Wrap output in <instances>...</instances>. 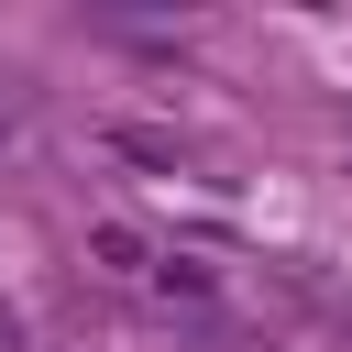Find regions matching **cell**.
Returning a JSON list of instances; mask_svg holds the SVG:
<instances>
[{
	"label": "cell",
	"mask_w": 352,
	"mask_h": 352,
	"mask_svg": "<svg viewBox=\"0 0 352 352\" xmlns=\"http://www.w3.org/2000/svg\"><path fill=\"white\" fill-rule=\"evenodd\" d=\"M341 55H352V44H341Z\"/></svg>",
	"instance_id": "cell-6"
},
{
	"label": "cell",
	"mask_w": 352,
	"mask_h": 352,
	"mask_svg": "<svg viewBox=\"0 0 352 352\" xmlns=\"http://www.w3.org/2000/svg\"><path fill=\"white\" fill-rule=\"evenodd\" d=\"M154 286H165V297H187V308H209V297H220L209 253H154Z\"/></svg>",
	"instance_id": "cell-2"
},
{
	"label": "cell",
	"mask_w": 352,
	"mask_h": 352,
	"mask_svg": "<svg viewBox=\"0 0 352 352\" xmlns=\"http://www.w3.org/2000/svg\"><path fill=\"white\" fill-rule=\"evenodd\" d=\"M0 341H22V319H11V308H0Z\"/></svg>",
	"instance_id": "cell-4"
},
{
	"label": "cell",
	"mask_w": 352,
	"mask_h": 352,
	"mask_svg": "<svg viewBox=\"0 0 352 352\" xmlns=\"http://www.w3.org/2000/svg\"><path fill=\"white\" fill-rule=\"evenodd\" d=\"M154 231L143 220H88V275H110V286H154Z\"/></svg>",
	"instance_id": "cell-1"
},
{
	"label": "cell",
	"mask_w": 352,
	"mask_h": 352,
	"mask_svg": "<svg viewBox=\"0 0 352 352\" xmlns=\"http://www.w3.org/2000/svg\"><path fill=\"white\" fill-rule=\"evenodd\" d=\"M0 132H11V110H0Z\"/></svg>",
	"instance_id": "cell-5"
},
{
	"label": "cell",
	"mask_w": 352,
	"mask_h": 352,
	"mask_svg": "<svg viewBox=\"0 0 352 352\" xmlns=\"http://www.w3.org/2000/svg\"><path fill=\"white\" fill-rule=\"evenodd\" d=\"M110 143H121L132 165H187V154H176V132H143V121H110Z\"/></svg>",
	"instance_id": "cell-3"
}]
</instances>
